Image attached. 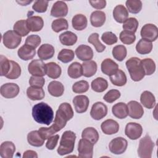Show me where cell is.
<instances>
[{
  "instance_id": "681fc988",
  "label": "cell",
  "mask_w": 158,
  "mask_h": 158,
  "mask_svg": "<svg viewBox=\"0 0 158 158\" xmlns=\"http://www.w3.org/2000/svg\"><path fill=\"white\" fill-rule=\"evenodd\" d=\"M119 38L122 43H123L125 44H133L136 40V36L135 33L126 31L123 30L120 32L119 35Z\"/></svg>"
},
{
  "instance_id": "74e56055",
  "label": "cell",
  "mask_w": 158,
  "mask_h": 158,
  "mask_svg": "<svg viewBox=\"0 0 158 158\" xmlns=\"http://www.w3.org/2000/svg\"><path fill=\"white\" fill-rule=\"evenodd\" d=\"M15 31L20 36H27L30 31L27 22V20H20L17 21L13 27Z\"/></svg>"
},
{
  "instance_id": "f1b7e54d",
  "label": "cell",
  "mask_w": 158,
  "mask_h": 158,
  "mask_svg": "<svg viewBox=\"0 0 158 158\" xmlns=\"http://www.w3.org/2000/svg\"><path fill=\"white\" fill-rule=\"evenodd\" d=\"M106 19V14L101 10H95L90 15L91 24L94 27H102L104 24Z\"/></svg>"
},
{
  "instance_id": "4dcf8cb0",
  "label": "cell",
  "mask_w": 158,
  "mask_h": 158,
  "mask_svg": "<svg viewBox=\"0 0 158 158\" xmlns=\"http://www.w3.org/2000/svg\"><path fill=\"white\" fill-rule=\"evenodd\" d=\"M27 95L30 99L38 101L41 100L44 98L45 93L43 88L30 86L27 89Z\"/></svg>"
},
{
  "instance_id": "e0dca14e",
  "label": "cell",
  "mask_w": 158,
  "mask_h": 158,
  "mask_svg": "<svg viewBox=\"0 0 158 158\" xmlns=\"http://www.w3.org/2000/svg\"><path fill=\"white\" fill-rule=\"evenodd\" d=\"M101 128L104 134L111 135L118 131L119 124L114 120L107 119L101 123Z\"/></svg>"
},
{
  "instance_id": "5bb4252c",
  "label": "cell",
  "mask_w": 158,
  "mask_h": 158,
  "mask_svg": "<svg viewBox=\"0 0 158 158\" xmlns=\"http://www.w3.org/2000/svg\"><path fill=\"white\" fill-rule=\"evenodd\" d=\"M128 115L133 119H139L144 114V109L141 104L136 101H130L128 104Z\"/></svg>"
},
{
  "instance_id": "9c48e42d",
  "label": "cell",
  "mask_w": 158,
  "mask_h": 158,
  "mask_svg": "<svg viewBox=\"0 0 158 158\" xmlns=\"http://www.w3.org/2000/svg\"><path fill=\"white\" fill-rule=\"evenodd\" d=\"M143 133L142 126L135 122L128 123L125 128V135L132 140H136L141 137Z\"/></svg>"
},
{
  "instance_id": "cb8c5ba5",
  "label": "cell",
  "mask_w": 158,
  "mask_h": 158,
  "mask_svg": "<svg viewBox=\"0 0 158 158\" xmlns=\"http://www.w3.org/2000/svg\"><path fill=\"white\" fill-rule=\"evenodd\" d=\"M46 75L48 77L56 79L58 78L62 73V70L59 65L54 62H50L45 64Z\"/></svg>"
},
{
  "instance_id": "6125c7cd",
  "label": "cell",
  "mask_w": 158,
  "mask_h": 158,
  "mask_svg": "<svg viewBox=\"0 0 158 158\" xmlns=\"http://www.w3.org/2000/svg\"><path fill=\"white\" fill-rule=\"evenodd\" d=\"M23 158H28V157H33V158H37L38 154L37 153L32 150H27L23 152Z\"/></svg>"
},
{
  "instance_id": "52a82bcc",
  "label": "cell",
  "mask_w": 158,
  "mask_h": 158,
  "mask_svg": "<svg viewBox=\"0 0 158 158\" xmlns=\"http://www.w3.org/2000/svg\"><path fill=\"white\" fill-rule=\"evenodd\" d=\"M140 34L142 39L152 42L158 37V28L154 24L146 23L141 28Z\"/></svg>"
},
{
  "instance_id": "3957f363",
  "label": "cell",
  "mask_w": 158,
  "mask_h": 158,
  "mask_svg": "<svg viewBox=\"0 0 158 158\" xmlns=\"http://www.w3.org/2000/svg\"><path fill=\"white\" fill-rule=\"evenodd\" d=\"M125 64L132 80L139 81L144 77L145 73L140 59L136 57H131L127 60Z\"/></svg>"
},
{
  "instance_id": "ab89813d",
  "label": "cell",
  "mask_w": 158,
  "mask_h": 158,
  "mask_svg": "<svg viewBox=\"0 0 158 158\" xmlns=\"http://www.w3.org/2000/svg\"><path fill=\"white\" fill-rule=\"evenodd\" d=\"M91 86L94 91L102 93L107 88L108 82L106 79L102 77H98L92 81Z\"/></svg>"
},
{
  "instance_id": "d4e9b609",
  "label": "cell",
  "mask_w": 158,
  "mask_h": 158,
  "mask_svg": "<svg viewBox=\"0 0 158 158\" xmlns=\"http://www.w3.org/2000/svg\"><path fill=\"white\" fill-rule=\"evenodd\" d=\"M112 112L113 115L119 119H124L128 115V106L122 102L114 105L112 107Z\"/></svg>"
},
{
  "instance_id": "83f0119b",
  "label": "cell",
  "mask_w": 158,
  "mask_h": 158,
  "mask_svg": "<svg viewBox=\"0 0 158 158\" xmlns=\"http://www.w3.org/2000/svg\"><path fill=\"white\" fill-rule=\"evenodd\" d=\"M48 90L51 96L54 97H60L64 94V86L61 82L54 80L49 83Z\"/></svg>"
},
{
  "instance_id": "94428289",
  "label": "cell",
  "mask_w": 158,
  "mask_h": 158,
  "mask_svg": "<svg viewBox=\"0 0 158 158\" xmlns=\"http://www.w3.org/2000/svg\"><path fill=\"white\" fill-rule=\"evenodd\" d=\"M91 6L96 9H102L106 6V1L105 0L98 1H89Z\"/></svg>"
},
{
  "instance_id": "4316f807",
  "label": "cell",
  "mask_w": 158,
  "mask_h": 158,
  "mask_svg": "<svg viewBox=\"0 0 158 158\" xmlns=\"http://www.w3.org/2000/svg\"><path fill=\"white\" fill-rule=\"evenodd\" d=\"M17 54L22 60H28L35 57L36 54V51L35 48L24 44L19 49Z\"/></svg>"
},
{
  "instance_id": "f6af8a7d",
  "label": "cell",
  "mask_w": 158,
  "mask_h": 158,
  "mask_svg": "<svg viewBox=\"0 0 158 158\" xmlns=\"http://www.w3.org/2000/svg\"><path fill=\"white\" fill-rule=\"evenodd\" d=\"M88 43L92 44L97 52H102L106 49V46L102 44L99 40V34L98 33H93L90 35L88 39Z\"/></svg>"
},
{
  "instance_id": "1f68e13d",
  "label": "cell",
  "mask_w": 158,
  "mask_h": 158,
  "mask_svg": "<svg viewBox=\"0 0 158 158\" xmlns=\"http://www.w3.org/2000/svg\"><path fill=\"white\" fill-rule=\"evenodd\" d=\"M83 69V75L85 77H91L97 72V64L94 60L85 61L81 64Z\"/></svg>"
},
{
  "instance_id": "44dd1931",
  "label": "cell",
  "mask_w": 158,
  "mask_h": 158,
  "mask_svg": "<svg viewBox=\"0 0 158 158\" xmlns=\"http://www.w3.org/2000/svg\"><path fill=\"white\" fill-rule=\"evenodd\" d=\"M54 48L49 44H43L38 49L37 54L41 60H46L51 59L54 54Z\"/></svg>"
},
{
  "instance_id": "ac0fdd59",
  "label": "cell",
  "mask_w": 158,
  "mask_h": 158,
  "mask_svg": "<svg viewBox=\"0 0 158 158\" xmlns=\"http://www.w3.org/2000/svg\"><path fill=\"white\" fill-rule=\"evenodd\" d=\"M101 69L102 72L108 76L114 75L118 69V64L111 59H104L101 65Z\"/></svg>"
},
{
  "instance_id": "4fadbf2b",
  "label": "cell",
  "mask_w": 158,
  "mask_h": 158,
  "mask_svg": "<svg viewBox=\"0 0 158 158\" xmlns=\"http://www.w3.org/2000/svg\"><path fill=\"white\" fill-rule=\"evenodd\" d=\"M73 104L77 113L81 114L85 112L89 106V100L85 95H78L73 99Z\"/></svg>"
},
{
  "instance_id": "30bf717a",
  "label": "cell",
  "mask_w": 158,
  "mask_h": 158,
  "mask_svg": "<svg viewBox=\"0 0 158 158\" xmlns=\"http://www.w3.org/2000/svg\"><path fill=\"white\" fill-rule=\"evenodd\" d=\"M45 64L41 59L33 60L28 65V72L32 76L43 77L46 75Z\"/></svg>"
},
{
  "instance_id": "7c38bea8",
  "label": "cell",
  "mask_w": 158,
  "mask_h": 158,
  "mask_svg": "<svg viewBox=\"0 0 158 158\" xmlns=\"http://www.w3.org/2000/svg\"><path fill=\"white\" fill-rule=\"evenodd\" d=\"M107 107L102 102H96L91 107L90 111L91 117L96 120H99L106 116Z\"/></svg>"
},
{
  "instance_id": "7a4b0ae2",
  "label": "cell",
  "mask_w": 158,
  "mask_h": 158,
  "mask_svg": "<svg viewBox=\"0 0 158 158\" xmlns=\"http://www.w3.org/2000/svg\"><path fill=\"white\" fill-rule=\"evenodd\" d=\"M76 139L75 133L70 130L63 133L59 146L57 148V153L60 156H64L73 152Z\"/></svg>"
},
{
  "instance_id": "484cf974",
  "label": "cell",
  "mask_w": 158,
  "mask_h": 158,
  "mask_svg": "<svg viewBox=\"0 0 158 158\" xmlns=\"http://www.w3.org/2000/svg\"><path fill=\"white\" fill-rule=\"evenodd\" d=\"M140 101L142 105L147 109H152L156 105L154 95L149 91H144L140 96Z\"/></svg>"
},
{
  "instance_id": "8992f818",
  "label": "cell",
  "mask_w": 158,
  "mask_h": 158,
  "mask_svg": "<svg viewBox=\"0 0 158 158\" xmlns=\"http://www.w3.org/2000/svg\"><path fill=\"white\" fill-rule=\"evenodd\" d=\"M94 144L88 139L81 138L78 145V157L81 158H91L93 155Z\"/></svg>"
},
{
  "instance_id": "d590c367",
  "label": "cell",
  "mask_w": 158,
  "mask_h": 158,
  "mask_svg": "<svg viewBox=\"0 0 158 158\" xmlns=\"http://www.w3.org/2000/svg\"><path fill=\"white\" fill-rule=\"evenodd\" d=\"M110 80L113 85L122 86L126 84L127 79L125 72L120 69H118L114 75L110 76Z\"/></svg>"
},
{
  "instance_id": "7bdbcfd3",
  "label": "cell",
  "mask_w": 158,
  "mask_h": 158,
  "mask_svg": "<svg viewBox=\"0 0 158 158\" xmlns=\"http://www.w3.org/2000/svg\"><path fill=\"white\" fill-rule=\"evenodd\" d=\"M112 56L115 59L118 61H122L127 56V48L123 45H117L112 49Z\"/></svg>"
},
{
  "instance_id": "60d3db41",
  "label": "cell",
  "mask_w": 158,
  "mask_h": 158,
  "mask_svg": "<svg viewBox=\"0 0 158 158\" xmlns=\"http://www.w3.org/2000/svg\"><path fill=\"white\" fill-rule=\"evenodd\" d=\"M10 70L8 73L5 76V77L10 80L17 79L20 76L21 67L17 62L14 60H10Z\"/></svg>"
},
{
  "instance_id": "c3c4849f",
  "label": "cell",
  "mask_w": 158,
  "mask_h": 158,
  "mask_svg": "<svg viewBox=\"0 0 158 158\" xmlns=\"http://www.w3.org/2000/svg\"><path fill=\"white\" fill-rule=\"evenodd\" d=\"M139 22L135 17L128 18L127 20L123 23V28L124 30L135 33L138 27Z\"/></svg>"
},
{
  "instance_id": "2e32d148",
  "label": "cell",
  "mask_w": 158,
  "mask_h": 158,
  "mask_svg": "<svg viewBox=\"0 0 158 158\" xmlns=\"http://www.w3.org/2000/svg\"><path fill=\"white\" fill-rule=\"evenodd\" d=\"M75 54L80 60L83 62L91 60L93 57V51L90 46L81 44L75 49Z\"/></svg>"
},
{
  "instance_id": "f35d334b",
  "label": "cell",
  "mask_w": 158,
  "mask_h": 158,
  "mask_svg": "<svg viewBox=\"0 0 158 158\" xmlns=\"http://www.w3.org/2000/svg\"><path fill=\"white\" fill-rule=\"evenodd\" d=\"M152 49V42L148 40L141 39L136 45V50L139 54H148Z\"/></svg>"
},
{
  "instance_id": "d6a6232c",
  "label": "cell",
  "mask_w": 158,
  "mask_h": 158,
  "mask_svg": "<svg viewBox=\"0 0 158 158\" xmlns=\"http://www.w3.org/2000/svg\"><path fill=\"white\" fill-rule=\"evenodd\" d=\"M59 40L63 45L73 46L77 41V36L70 31H66L60 35Z\"/></svg>"
},
{
  "instance_id": "9a60e30c",
  "label": "cell",
  "mask_w": 158,
  "mask_h": 158,
  "mask_svg": "<svg viewBox=\"0 0 158 158\" xmlns=\"http://www.w3.org/2000/svg\"><path fill=\"white\" fill-rule=\"evenodd\" d=\"M68 6L62 1H57L54 2L51 10V15L54 17H65L68 14Z\"/></svg>"
},
{
  "instance_id": "6f0895ef",
  "label": "cell",
  "mask_w": 158,
  "mask_h": 158,
  "mask_svg": "<svg viewBox=\"0 0 158 158\" xmlns=\"http://www.w3.org/2000/svg\"><path fill=\"white\" fill-rule=\"evenodd\" d=\"M41 38L37 35H31L25 40V44L36 49L41 43Z\"/></svg>"
},
{
  "instance_id": "be15d7a7",
  "label": "cell",
  "mask_w": 158,
  "mask_h": 158,
  "mask_svg": "<svg viewBox=\"0 0 158 158\" xmlns=\"http://www.w3.org/2000/svg\"><path fill=\"white\" fill-rule=\"evenodd\" d=\"M16 2L21 6H27L28 4H30L32 1H16Z\"/></svg>"
},
{
  "instance_id": "5b68a950",
  "label": "cell",
  "mask_w": 158,
  "mask_h": 158,
  "mask_svg": "<svg viewBox=\"0 0 158 158\" xmlns=\"http://www.w3.org/2000/svg\"><path fill=\"white\" fill-rule=\"evenodd\" d=\"M22 41V36L14 30H8L2 36V43L8 49L17 48Z\"/></svg>"
},
{
  "instance_id": "f546056e",
  "label": "cell",
  "mask_w": 158,
  "mask_h": 158,
  "mask_svg": "<svg viewBox=\"0 0 158 158\" xmlns=\"http://www.w3.org/2000/svg\"><path fill=\"white\" fill-rule=\"evenodd\" d=\"M88 24L86 17L81 14L75 15L72 20V25L73 28L78 31L83 30L86 28Z\"/></svg>"
},
{
  "instance_id": "7dc6e473",
  "label": "cell",
  "mask_w": 158,
  "mask_h": 158,
  "mask_svg": "<svg viewBox=\"0 0 158 158\" xmlns=\"http://www.w3.org/2000/svg\"><path fill=\"white\" fill-rule=\"evenodd\" d=\"M128 11L131 14L139 13L143 6L142 2L139 0H127L125 2Z\"/></svg>"
},
{
  "instance_id": "680465c9",
  "label": "cell",
  "mask_w": 158,
  "mask_h": 158,
  "mask_svg": "<svg viewBox=\"0 0 158 158\" xmlns=\"http://www.w3.org/2000/svg\"><path fill=\"white\" fill-rule=\"evenodd\" d=\"M45 80L43 77L38 76H31L29 80V84L31 86L43 88L44 85Z\"/></svg>"
},
{
  "instance_id": "f5cc1de1",
  "label": "cell",
  "mask_w": 158,
  "mask_h": 158,
  "mask_svg": "<svg viewBox=\"0 0 158 158\" xmlns=\"http://www.w3.org/2000/svg\"><path fill=\"white\" fill-rule=\"evenodd\" d=\"M120 92L117 89H110L104 96V100L108 103H112L120 97Z\"/></svg>"
},
{
  "instance_id": "277c9868",
  "label": "cell",
  "mask_w": 158,
  "mask_h": 158,
  "mask_svg": "<svg viewBox=\"0 0 158 158\" xmlns=\"http://www.w3.org/2000/svg\"><path fill=\"white\" fill-rule=\"evenodd\" d=\"M154 147V143L149 135H146L139 140L138 155L141 158H151Z\"/></svg>"
},
{
  "instance_id": "bcb514c9",
  "label": "cell",
  "mask_w": 158,
  "mask_h": 158,
  "mask_svg": "<svg viewBox=\"0 0 158 158\" xmlns=\"http://www.w3.org/2000/svg\"><path fill=\"white\" fill-rule=\"evenodd\" d=\"M75 57L74 52L69 49H62L58 54L57 59L63 63H68L73 60Z\"/></svg>"
},
{
  "instance_id": "db71d44e",
  "label": "cell",
  "mask_w": 158,
  "mask_h": 158,
  "mask_svg": "<svg viewBox=\"0 0 158 158\" xmlns=\"http://www.w3.org/2000/svg\"><path fill=\"white\" fill-rule=\"evenodd\" d=\"M38 132L41 137L44 140H46L52 136L54 133H57V131L54 127L52 125L49 127H41L38 130Z\"/></svg>"
},
{
  "instance_id": "f907efd6",
  "label": "cell",
  "mask_w": 158,
  "mask_h": 158,
  "mask_svg": "<svg viewBox=\"0 0 158 158\" xmlns=\"http://www.w3.org/2000/svg\"><path fill=\"white\" fill-rule=\"evenodd\" d=\"M89 83L86 80H80L75 82L72 86V91L75 93H84L89 89Z\"/></svg>"
},
{
  "instance_id": "ba28073f",
  "label": "cell",
  "mask_w": 158,
  "mask_h": 158,
  "mask_svg": "<svg viewBox=\"0 0 158 158\" xmlns=\"http://www.w3.org/2000/svg\"><path fill=\"white\" fill-rule=\"evenodd\" d=\"M127 141L123 137H117L110 141L109 144L110 151L114 154H122L127 149Z\"/></svg>"
},
{
  "instance_id": "8d00e7d4",
  "label": "cell",
  "mask_w": 158,
  "mask_h": 158,
  "mask_svg": "<svg viewBox=\"0 0 158 158\" xmlns=\"http://www.w3.org/2000/svg\"><path fill=\"white\" fill-rule=\"evenodd\" d=\"M68 75L72 78H78L83 75L82 65L78 62L72 63L67 70Z\"/></svg>"
},
{
  "instance_id": "6da1fadb",
  "label": "cell",
  "mask_w": 158,
  "mask_h": 158,
  "mask_svg": "<svg viewBox=\"0 0 158 158\" xmlns=\"http://www.w3.org/2000/svg\"><path fill=\"white\" fill-rule=\"evenodd\" d=\"M32 116L37 123L49 125L54 118V112L47 103L41 102L33 107Z\"/></svg>"
},
{
  "instance_id": "b9f144b4",
  "label": "cell",
  "mask_w": 158,
  "mask_h": 158,
  "mask_svg": "<svg viewBox=\"0 0 158 158\" xmlns=\"http://www.w3.org/2000/svg\"><path fill=\"white\" fill-rule=\"evenodd\" d=\"M141 64L144 69L145 75H151L156 71V64L151 58H146L141 60Z\"/></svg>"
},
{
  "instance_id": "603a6c76",
  "label": "cell",
  "mask_w": 158,
  "mask_h": 158,
  "mask_svg": "<svg viewBox=\"0 0 158 158\" xmlns=\"http://www.w3.org/2000/svg\"><path fill=\"white\" fill-rule=\"evenodd\" d=\"M15 151V146L12 141H4L0 146V156L2 158H12Z\"/></svg>"
},
{
  "instance_id": "816d5d0a",
  "label": "cell",
  "mask_w": 158,
  "mask_h": 158,
  "mask_svg": "<svg viewBox=\"0 0 158 158\" xmlns=\"http://www.w3.org/2000/svg\"><path fill=\"white\" fill-rule=\"evenodd\" d=\"M10 67V60L4 56L1 55L0 56V69H1V74L0 75L1 77L6 76Z\"/></svg>"
},
{
  "instance_id": "7402d4cb",
  "label": "cell",
  "mask_w": 158,
  "mask_h": 158,
  "mask_svg": "<svg viewBox=\"0 0 158 158\" xmlns=\"http://www.w3.org/2000/svg\"><path fill=\"white\" fill-rule=\"evenodd\" d=\"M27 22L30 31L33 32L40 31L44 26L43 19L40 16H30L27 19Z\"/></svg>"
},
{
  "instance_id": "ee69618b",
  "label": "cell",
  "mask_w": 158,
  "mask_h": 158,
  "mask_svg": "<svg viewBox=\"0 0 158 158\" xmlns=\"http://www.w3.org/2000/svg\"><path fill=\"white\" fill-rule=\"evenodd\" d=\"M51 28L54 32L59 33L62 30H67L69 28V23L66 19L59 18L54 20L52 22Z\"/></svg>"
},
{
  "instance_id": "8fae6325",
  "label": "cell",
  "mask_w": 158,
  "mask_h": 158,
  "mask_svg": "<svg viewBox=\"0 0 158 158\" xmlns=\"http://www.w3.org/2000/svg\"><path fill=\"white\" fill-rule=\"evenodd\" d=\"M20 91L19 86L14 83H7L3 84L0 88V93L2 96L7 99H11L16 97Z\"/></svg>"
},
{
  "instance_id": "836d02e7",
  "label": "cell",
  "mask_w": 158,
  "mask_h": 158,
  "mask_svg": "<svg viewBox=\"0 0 158 158\" xmlns=\"http://www.w3.org/2000/svg\"><path fill=\"white\" fill-rule=\"evenodd\" d=\"M81 137L82 138L89 140L94 144L98 141L99 135L98 131L94 127H87L83 130Z\"/></svg>"
},
{
  "instance_id": "11a10c76",
  "label": "cell",
  "mask_w": 158,
  "mask_h": 158,
  "mask_svg": "<svg viewBox=\"0 0 158 158\" xmlns=\"http://www.w3.org/2000/svg\"><path fill=\"white\" fill-rule=\"evenodd\" d=\"M101 40L107 45H112L118 41L117 36L111 31L104 32L101 36Z\"/></svg>"
},
{
  "instance_id": "d6986e66",
  "label": "cell",
  "mask_w": 158,
  "mask_h": 158,
  "mask_svg": "<svg viewBox=\"0 0 158 158\" xmlns=\"http://www.w3.org/2000/svg\"><path fill=\"white\" fill-rule=\"evenodd\" d=\"M70 120V118L61 109H58V110L56 111L52 125L54 127L57 132H58L65 127L67 121Z\"/></svg>"
},
{
  "instance_id": "9f6ffc18",
  "label": "cell",
  "mask_w": 158,
  "mask_h": 158,
  "mask_svg": "<svg viewBox=\"0 0 158 158\" xmlns=\"http://www.w3.org/2000/svg\"><path fill=\"white\" fill-rule=\"evenodd\" d=\"M48 1L44 0H39L34 2L32 9L36 12L38 13H44L47 10L48 6Z\"/></svg>"
},
{
  "instance_id": "e575fe53",
  "label": "cell",
  "mask_w": 158,
  "mask_h": 158,
  "mask_svg": "<svg viewBox=\"0 0 158 158\" xmlns=\"http://www.w3.org/2000/svg\"><path fill=\"white\" fill-rule=\"evenodd\" d=\"M28 143L35 147H40L44 144V140L41 137L38 130H33L27 135Z\"/></svg>"
},
{
  "instance_id": "ffe728a7",
  "label": "cell",
  "mask_w": 158,
  "mask_h": 158,
  "mask_svg": "<svg viewBox=\"0 0 158 158\" xmlns=\"http://www.w3.org/2000/svg\"><path fill=\"white\" fill-rule=\"evenodd\" d=\"M113 17L117 22L123 23L128 18V11L123 5H117L113 10Z\"/></svg>"
},
{
  "instance_id": "91938a15",
  "label": "cell",
  "mask_w": 158,
  "mask_h": 158,
  "mask_svg": "<svg viewBox=\"0 0 158 158\" xmlns=\"http://www.w3.org/2000/svg\"><path fill=\"white\" fill-rule=\"evenodd\" d=\"M59 139V135H55L52 136L50 138H49L46 143V148L49 150L54 149L57 146Z\"/></svg>"
}]
</instances>
